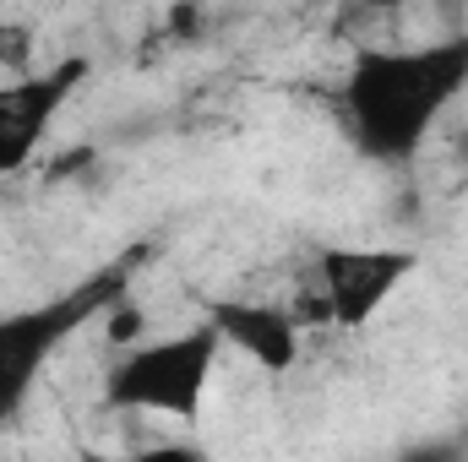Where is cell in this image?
Wrapping results in <instances>:
<instances>
[{"label": "cell", "mask_w": 468, "mask_h": 462, "mask_svg": "<svg viewBox=\"0 0 468 462\" xmlns=\"http://www.w3.org/2000/svg\"><path fill=\"white\" fill-rule=\"evenodd\" d=\"M82 82H88V55H66L22 77H0V180L22 174L38 158V147L49 142L60 110L77 99Z\"/></svg>", "instance_id": "5b68a950"}, {"label": "cell", "mask_w": 468, "mask_h": 462, "mask_svg": "<svg viewBox=\"0 0 468 462\" xmlns=\"http://www.w3.org/2000/svg\"><path fill=\"white\" fill-rule=\"evenodd\" d=\"M224 338L213 321H197L169 338H142L120 348L115 364L104 370V408L110 414H158V419H191L202 414L207 381L218 370Z\"/></svg>", "instance_id": "3957f363"}, {"label": "cell", "mask_w": 468, "mask_h": 462, "mask_svg": "<svg viewBox=\"0 0 468 462\" xmlns=\"http://www.w3.org/2000/svg\"><path fill=\"white\" fill-rule=\"evenodd\" d=\"M77 462H207V452L197 441H153V446H131V452H99L82 446Z\"/></svg>", "instance_id": "52a82bcc"}, {"label": "cell", "mask_w": 468, "mask_h": 462, "mask_svg": "<svg viewBox=\"0 0 468 462\" xmlns=\"http://www.w3.org/2000/svg\"><path fill=\"white\" fill-rule=\"evenodd\" d=\"M420 256L398 245H327L316 256V294L327 305V321L359 332L387 310V299L414 278Z\"/></svg>", "instance_id": "277c9868"}, {"label": "cell", "mask_w": 468, "mask_h": 462, "mask_svg": "<svg viewBox=\"0 0 468 462\" xmlns=\"http://www.w3.org/2000/svg\"><path fill=\"white\" fill-rule=\"evenodd\" d=\"M207 321L218 327L224 348H239L256 370L267 375H289L300 364V343H305V327L294 321L289 305L278 299H218L207 310Z\"/></svg>", "instance_id": "8992f818"}, {"label": "cell", "mask_w": 468, "mask_h": 462, "mask_svg": "<svg viewBox=\"0 0 468 462\" xmlns=\"http://www.w3.org/2000/svg\"><path fill=\"white\" fill-rule=\"evenodd\" d=\"M125 283H131V267H104V272H93V278H82L38 305L0 310V430H11L27 414L38 381L66 353V343L82 327L104 321L125 299Z\"/></svg>", "instance_id": "7a4b0ae2"}, {"label": "cell", "mask_w": 468, "mask_h": 462, "mask_svg": "<svg viewBox=\"0 0 468 462\" xmlns=\"http://www.w3.org/2000/svg\"><path fill=\"white\" fill-rule=\"evenodd\" d=\"M468 93V27L420 44H359L338 104L354 147L376 163H409Z\"/></svg>", "instance_id": "6da1fadb"}]
</instances>
